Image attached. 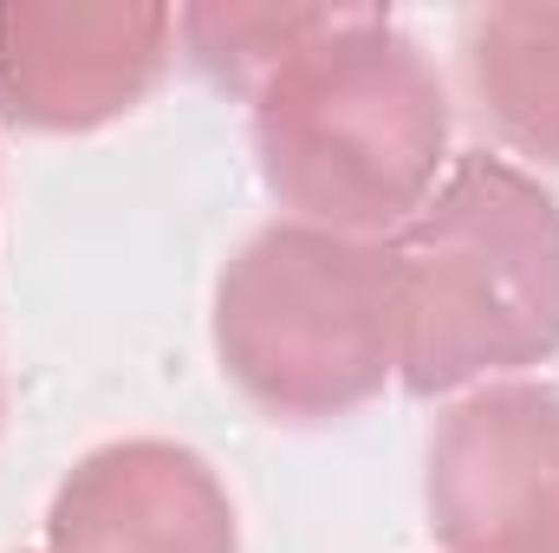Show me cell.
<instances>
[{"label":"cell","mask_w":559,"mask_h":553,"mask_svg":"<svg viewBox=\"0 0 559 553\" xmlns=\"http://www.w3.org/2000/svg\"><path fill=\"white\" fill-rule=\"evenodd\" d=\"M397 378L411 398H462L527 378L559 352V202L508 156H462L391 235Z\"/></svg>","instance_id":"obj_2"},{"label":"cell","mask_w":559,"mask_h":553,"mask_svg":"<svg viewBox=\"0 0 559 553\" xmlns=\"http://www.w3.org/2000/svg\"><path fill=\"white\" fill-rule=\"evenodd\" d=\"M46 553H241V528L209 456L124 436L66 469L46 508Z\"/></svg>","instance_id":"obj_6"},{"label":"cell","mask_w":559,"mask_h":553,"mask_svg":"<svg viewBox=\"0 0 559 553\" xmlns=\"http://www.w3.org/2000/svg\"><path fill=\"white\" fill-rule=\"evenodd\" d=\"M462 79L508 150L559 163V7L495 0L462 13Z\"/></svg>","instance_id":"obj_7"},{"label":"cell","mask_w":559,"mask_h":553,"mask_svg":"<svg viewBox=\"0 0 559 553\" xmlns=\"http://www.w3.org/2000/svg\"><path fill=\"white\" fill-rule=\"evenodd\" d=\"M332 20V7H241V0H215V7H182L176 13V46L189 52V66L235 92L241 105H254V92L274 79L286 59H299L306 39H319Z\"/></svg>","instance_id":"obj_8"},{"label":"cell","mask_w":559,"mask_h":553,"mask_svg":"<svg viewBox=\"0 0 559 553\" xmlns=\"http://www.w3.org/2000/svg\"><path fill=\"white\" fill-rule=\"evenodd\" d=\"M442 553H559V391L501 378L462 391L423 449Z\"/></svg>","instance_id":"obj_4"},{"label":"cell","mask_w":559,"mask_h":553,"mask_svg":"<svg viewBox=\"0 0 559 553\" xmlns=\"http://www.w3.org/2000/svg\"><path fill=\"white\" fill-rule=\"evenodd\" d=\"M176 59V13L156 0H13L0 7V118L79 138L131 118Z\"/></svg>","instance_id":"obj_5"},{"label":"cell","mask_w":559,"mask_h":553,"mask_svg":"<svg viewBox=\"0 0 559 553\" xmlns=\"http://www.w3.org/2000/svg\"><path fill=\"white\" fill-rule=\"evenodd\" d=\"M248 111L261 183L306 228L391 242L449 169V92L384 7H332Z\"/></svg>","instance_id":"obj_1"},{"label":"cell","mask_w":559,"mask_h":553,"mask_svg":"<svg viewBox=\"0 0 559 553\" xmlns=\"http://www.w3.org/2000/svg\"><path fill=\"white\" fill-rule=\"evenodd\" d=\"M215 358L274 423H338L397 378L391 242L306 222L254 228L215 280Z\"/></svg>","instance_id":"obj_3"}]
</instances>
